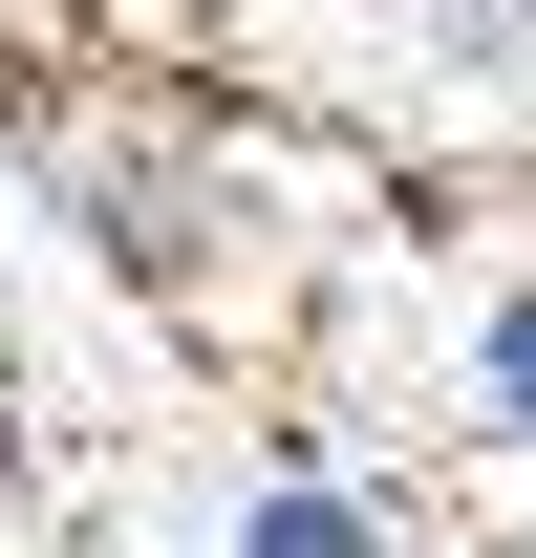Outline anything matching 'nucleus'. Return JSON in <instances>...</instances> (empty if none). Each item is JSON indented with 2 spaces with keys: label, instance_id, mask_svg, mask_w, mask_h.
Listing matches in <instances>:
<instances>
[{
  "label": "nucleus",
  "instance_id": "obj_5",
  "mask_svg": "<svg viewBox=\"0 0 536 558\" xmlns=\"http://www.w3.org/2000/svg\"><path fill=\"white\" fill-rule=\"evenodd\" d=\"M0 301H22V258H0Z\"/></svg>",
  "mask_w": 536,
  "mask_h": 558
},
{
  "label": "nucleus",
  "instance_id": "obj_1",
  "mask_svg": "<svg viewBox=\"0 0 536 558\" xmlns=\"http://www.w3.org/2000/svg\"><path fill=\"white\" fill-rule=\"evenodd\" d=\"M236 558H407V537H387V515H365L343 473H301V451H279V473L236 494Z\"/></svg>",
  "mask_w": 536,
  "mask_h": 558
},
{
  "label": "nucleus",
  "instance_id": "obj_4",
  "mask_svg": "<svg viewBox=\"0 0 536 558\" xmlns=\"http://www.w3.org/2000/svg\"><path fill=\"white\" fill-rule=\"evenodd\" d=\"M22 473H44V409H22V365H0V515H22Z\"/></svg>",
  "mask_w": 536,
  "mask_h": 558
},
{
  "label": "nucleus",
  "instance_id": "obj_3",
  "mask_svg": "<svg viewBox=\"0 0 536 558\" xmlns=\"http://www.w3.org/2000/svg\"><path fill=\"white\" fill-rule=\"evenodd\" d=\"M0 130H44V22H0Z\"/></svg>",
  "mask_w": 536,
  "mask_h": 558
},
{
  "label": "nucleus",
  "instance_id": "obj_2",
  "mask_svg": "<svg viewBox=\"0 0 536 558\" xmlns=\"http://www.w3.org/2000/svg\"><path fill=\"white\" fill-rule=\"evenodd\" d=\"M451 409L494 429V451H536V279L494 301V323H472V365H451Z\"/></svg>",
  "mask_w": 536,
  "mask_h": 558
}]
</instances>
